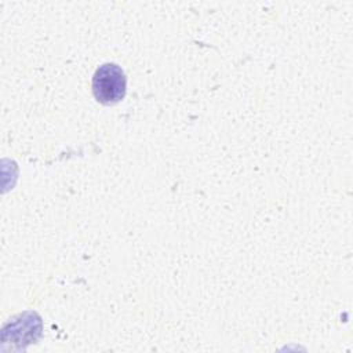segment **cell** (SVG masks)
Masks as SVG:
<instances>
[{"label":"cell","instance_id":"6da1fadb","mask_svg":"<svg viewBox=\"0 0 353 353\" xmlns=\"http://www.w3.org/2000/svg\"><path fill=\"white\" fill-rule=\"evenodd\" d=\"M91 88L97 102L102 105L119 103L127 91L125 73L117 63H102L94 72Z\"/></svg>","mask_w":353,"mask_h":353}]
</instances>
